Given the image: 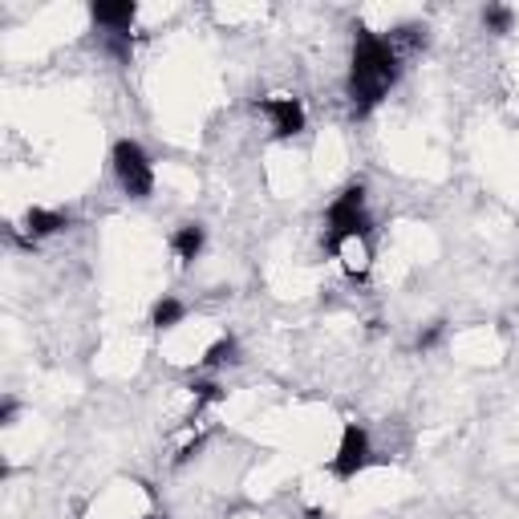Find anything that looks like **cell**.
Listing matches in <instances>:
<instances>
[{"label": "cell", "mask_w": 519, "mask_h": 519, "mask_svg": "<svg viewBox=\"0 0 519 519\" xmlns=\"http://www.w3.org/2000/svg\"><path fill=\"white\" fill-rule=\"evenodd\" d=\"M398 49L390 37H378L357 25V45H353V65H349V102L353 114H369L398 82Z\"/></svg>", "instance_id": "cell-1"}, {"label": "cell", "mask_w": 519, "mask_h": 519, "mask_svg": "<svg viewBox=\"0 0 519 519\" xmlns=\"http://www.w3.org/2000/svg\"><path fill=\"white\" fill-rule=\"evenodd\" d=\"M369 232H374V224H369V211H365V187L353 183V187H345L329 203V215H325V248L341 252L345 244H365Z\"/></svg>", "instance_id": "cell-2"}, {"label": "cell", "mask_w": 519, "mask_h": 519, "mask_svg": "<svg viewBox=\"0 0 519 519\" xmlns=\"http://www.w3.org/2000/svg\"><path fill=\"white\" fill-rule=\"evenodd\" d=\"M110 163H114V175H118V183H122V191L130 199H146L155 191V167H151V159H146V151L138 142L118 138Z\"/></svg>", "instance_id": "cell-3"}, {"label": "cell", "mask_w": 519, "mask_h": 519, "mask_svg": "<svg viewBox=\"0 0 519 519\" xmlns=\"http://www.w3.org/2000/svg\"><path fill=\"white\" fill-rule=\"evenodd\" d=\"M369 459H374V447H369V434L365 426L349 422L341 430V442H337V455H333V475L337 479H353L357 471L369 467Z\"/></svg>", "instance_id": "cell-4"}, {"label": "cell", "mask_w": 519, "mask_h": 519, "mask_svg": "<svg viewBox=\"0 0 519 519\" xmlns=\"http://www.w3.org/2000/svg\"><path fill=\"white\" fill-rule=\"evenodd\" d=\"M256 110L272 118L276 138H296V134L305 130V106L296 102V98H284V94H276V98H260Z\"/></svg>", "instance_id": "cell-5"}, {"label": "cell", "mask_w": 519, "mask_h": 519, "mask_svg": "<svg viewBox=\"0 0 519 519\" xmlns=\"http://www.w3.org/2000/svg\"><path fill=\"white\" fill-rule=\"evenodd\" d=\"M90 17H94L102 29H110V33H130V25H134V17H138V5H134V0H118V5L94 0V5H90Z\"/></svg>", "instance_id": "cell-6"}, {"label": "cell", "mask_w": 519, "mask_h": 519, "mask_svg": "<svg viewBox=\"0 0 519 519\" xmlns=\"http://www.w3.org/2000/svg\"><path fill=\"white\" fill-rule=\"evenodd\" d=\"M69 228V215H61V211H45V207H29L25 211V232H29V240H45V236H57V232H65Z\"/></svg>", "instance_id": "cell-7"}, {"label": "cell", "mask_w": 519, "mask_h": 519, "mask_svg": "<svg viewBox=\"0 0 519 519\" xmlns=\"http://www.w3.org/2000/svg\"><path fill=\"white\" fill-rule=\"evenodd\" d=\"M203 244H207V232H203L199 224H183V228L171 236V248H175V256H179L183 264H191V260L203 252Z\"/></svg>", "instance_id": "cell-8"}, {"label": "cell", "mask_w": 519, "mask_h": 519, "mask_svg": "<svg viewBox=\"0 0 519 519\" xmlns=\"http://www.w3.org/2000/svg\"><path fill=\"white\" fill-rule=\"evenodd\" d=\"M240 361V341L236 337H219L207 353H203V369H219V365H236Z\"/></svg>", "instance_id": "cell-9"}, {"label": "cell", "mask_w": 519, "mask_h": 519, "mask_svg": "<svg viewBox=\"0 0 519 519\" xmlns=\"http://www.w3.org/2000/svg\"><path fill=\"white\" fill-rule=\"evenodd\" d=\"M183 317H187L183 301H175V296H163V301L155 305V313H151V325H155V329H175Z\"/></svg>", "instance_id": "cell-10"}, {"label": "cell", "mask_w": 519, "mask_h": 519, "mask_svg": "<svg viewBox=\"0 0 519 519\" xmlns=\"http://www.w3.org/2000/svg\"><path fill=\"white\" fill-rule=\"evenodd\" d=\"M483 25H487V33H511V25H515V13L511 9H503V5H487L483 9Z\"/></svg>", "instance_id": "cell-11"}, {"label": "cell", "mask_w": 519, "mask_h": 519, "mask_svg": "<svg viewBox=\"0 0 519 519\" xmlns=\"http://www.w3.org/2000/svg\"><path fill=\"white\" fill-rule=\"evenodd\" d=\"M191 394H195V414H199L203 406L224 402V386H215V382H195V386H191Z\"/></svg>", "instance_id": "cell-12"}, {"label": "cell", "mask_w": 519, "mask_h": 519, "mask_svg": "<svg viewBox=\"0 0 519 519\" xmlns=\"http://www.w3.org/2000/svg\"><path fill=\"white\" fill-rule=\"evenodd\" d=\"M106 49H110L118 61H130V53H134V37H130V33H106Z\"/></svg>", "instance_id": "cell-13"}, {"label": "cell", "mask_w": 519, "mask_h": 519, "mask_svg": "<svg viewBox=\"0 0 519 519\" xmlns=\"http://www.w3.org/2000/svg\"><path fill=\"white\" fill-rule=\"evenodd\" d=\"M442 341V321H434L426 333H418V349H434Z\"/></svg>", "instance_id": "cell-14"}, {"label": "cell", "mask_w": 519, "mask_h": 519, "mask_svg": "<svg viewBox=\"0 0 519 519\" xmlns=\"http://www.w3.org/2000/svg\"><path fill=\"white\" fill-rule=\"evenodd\" d=\"M13 418H17V402H13V398H5V402H0V422L9 426Z\"/></svg>", "instance_id": "cell-15"}, {"label": "cell", "mask_w": 519, "mask_h": 519, "mask_svg": "<svg viewBox=\"0 0 519 519\" xmlns=\"http://www.w3.org/2000/svg\"><path fill=\"white\" fill-rule=\"evenodd\" d=\"M146 519H159V515H146Z\"/></svg>", "instance_id": "cell-16"}]
</instances>
